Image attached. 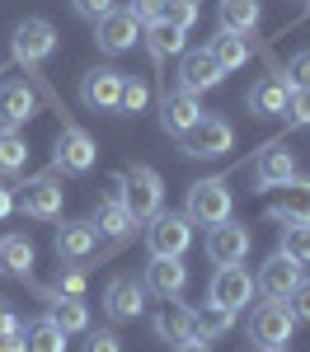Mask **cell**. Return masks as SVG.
Returning <instances> with one entry per match:
<instances>
[{
	"label": "cell",
	"instance_id": "4fadbf2b",
	"mask_svg": "<svg viewBox=\"0 0 310 352\" xmlns=\"http://www.w3.org/2000/svg\"><path fill=\"white\" fill-rule=\"evenodd\" d=\"M137 43H141V24L127 10H113V14H104L94 24V47L104 56H122V52H132Z\"/></svg>",
	"mask_w": 310,
	"mask_h": 352
},
{
	"label": "cell",
	"instance_id": "f35d334b",
	"mask_svg": "<svg viewBox=\"0 0 310 352\" xmlns=\"http://www.w3.org/2000/svg\"><path fill=\"white\" fill-rule=\"evenodd\" d=\"M127 14L146 28V24H155V19L165 14V0H127Z\"/></svg>",
	"mask_w": 310,
	"mask_h": 352
},
{
	"label": "cell",
	"instance_id": "44dd1931",
	"mask_svg": "<svg viewBox=\"0 0 310 352\" xmlns=\"http://www.w3.org/2000/svg\"><path fill=\"white\" fill-rule=\"evenodd\" d=\"M38 118V89L28 80H5L0 85V127H24Z\"/></svg>",
	"mask_w": 310,
	"mask_h": 352
},
{
	"label": "cell",
	"instance_id": "b9f144b4",
	"mask_svg": "<svg viewBox=\"0 0 310 352\" xmlns=\"http://www.w3.org/2000/svg\"><path fill=\"white\" fill-rule=\"evenodd\" d=\"M282 76L291 80V89H310V52H296V56H291V66H287Z\"/></svg>",
	"mask_w": 310,
	"mask_h": 352
},
{
	"label": "cell",
	"instance_id": "d6a6232c",
	"mask_svg": "<svg viewBox=\"0 0 310 352\" xmlns=\"http://www.w3.org/2000/svg\"><path fill=\"white\" fill-rule=\"evenodd\" d=\"M230 329H235V315H230V310H221V305L197 310V338H202V343H217V338H225Z\"/></svg>",
	"mask_w": 310,
	"mask_h": 352
},
{
	"label": "cell",
	"instance_id": "1f68e13d",
	"mask_svg": "<svg viewBox=\"0 0 310 352\" xmlns=\"http://www.w3.org/2000/svg\"><path fill=\"white\" fill-rule=\"evenodd\" d=\"M151 80H141V76H122V94H118V118H137V113L151 109Z\"/></svg>",
	"mask_w": 310,
	"mask_h": 352
},
{
	"label": "cell",
	"instance_id": "c3c4849f",
	"mask_svg": "<svg viewBox=\"0 0 310 352\" xmlns=\"http://www.w3.org/2000/svg\"><path fill=\"white\" fill-rule=\"evenodd\" d=\"M306 5H310V0H306Z\"/></svg>",
	"mask_w": 310,
	"mask_h": 352
},
{
	"label": "cell",
	"instance_id": "4dcf8cb0",
	"mask_svg": "<svg viewBox=\"0 0 310 352\" xmlns=\"http://www.w3.org/2000/svg\"><path fill=\"white\" fill-rule=\"evenodd\" d=\"M28 164V136L19 127H0V174H19Z\"/></svg>",
	"mask_w": 310,
	"mask_h": 352
},
{
	"label": "cell",
	"instance_id": "74e56055",
	"mask_svg": "<svg viewBox=\"0 0 310 352\" xmlns=\"http://www.w3.org/2000/svg\"><path fill=\"white\" fill-rule=\"evenodd\" d=\"M80 352H122V338H118V329H85Z\"/></svg>",
	"mask_w": 310,
	"mask_h": 352
},
{
	"label": "cell",
	"instance_id": "484cf974",
	"mask_svg": "<svg viewBox=\"0 0 310 352\" xmlns=\"http://www.w3.org/2000/svg\"><path fill=\"white\" fill-rule=\"evenodd\" d=\"M282 202L268 207V217L282 226H310V179H287L282 184Z\"/></svg>",
	"mask_w": 310,
	"mask_h": 352
},
{
	"label": "cell",
	"instance_id": "bcb514c9",
	"mask_svg": "<svg viewBox=\"0 0 310 352\" xmlns=\"http://www.w3.org/2000/svg\"><path fill=\"white\" fill-rule=\"evenodd\" d=\"M258 352H287V348H258Z\"/></svg>",
	"mask_w": 310,
	"mask_h": 352
},
{
	"label": "cell",
	"instance_id": "d4e9b609",
	"mask_svg": "<svg viewBox=\"0 0 310 352\" xmlns=\"http://www.w3.org/2000/svg\"><path fill=\"white\" fill-rule=\"evenodd\" d=\"M287 179H296V155L282 151V146L258 151V160H254V188L268 192V188H282Z\"/></svg>",
	"mask_w": 310,
	"mask_h": 352
},
{
	"label": "cell",
	"instance_id": "7a4b0ae2",
	"mask_svg": "<svg viewBox=\"0 0 310 352\" xmlns=\"http://www.w3.org/2000/svg\"><path fill=\"white\" fill-rule=\"evenodd\" d=\"M122 197H127V212L137 217V226L165 212V179L151 169V164H127L122 169Z\"/></svg>",
	"mask_w": 310,
	"mask_h": 352
},
{
	"label": "cell",
	"instance_id": "8d00e7d4",
	"mask_svg": "<svg viewBox=\"0 0 310 352\" xmlns=\"http://www.w3.org/2000/svg\"><path fill=\"white\" fill-rule=\"evenodd\" d=\"M282 118H287V127H310V89H291Z\"/></svg>",
	"mask_w": 310,
	"mask_h": 352
},
{
	"label": "cell",
	"instance_id": "277c9868",
	"mask_svg": "<svg viewBox=\"0 0 310 352\" xmlns=\"http://www.w3.org/2000/svg\"><path fill=\"white\" fill-rule=\"evenodd\" d=\"M146 249L151 258H184L193 249V221L184 212H155L146 221Z\"/></svg>",
	"mask_w": 310,
	"mask_h": 352
},
{
	"label": "cell",
	"instance_id": "4316f807",
	"mask_svg": "<svg viewBox=\"0 0 310 352\" xmlns=\"http://www.w3.org/2000/svg\"><path fill=\"white\" fill-rule=\"evenodd\" d=\"M33 258H38V249H33L28 235H0V272L5 277L28 282L33 277Z\"/></svg>",
	"mask_w": 310,
	"mask_h": 352
},
{
	"label": "cell",
	"instance_id": "8fae6325",
	"mask_svg": "<svg viewBox=\"0 0 310 352\" xmlns=\"http://www.w3.org/2000/svg\"><path fill=\"white\" fill-rule=\"evenodd\" d=\"M122 76L118 66H94L80 76V104L89 113H118V94H122Z\"/></svg>",
	"mask_w": 310,
	"mask_h": 352
},
{
	"label": "cell",
	"instance_id": "603a6c76",
	"mask_svg": "<svg viewBox=\"0 0 310 352\" xmlns=\"http://www.w3.org/2000/svg\"><path fill=\"white\" fill-rule=\"evenodd\" d=\"M94 249H99V230H94L89 221H66V226H56V258H61V263H85V258H94Z\"/></svg>",
	"mask_w": 310,
	"mask_h": 352
},
{
	"label": "cell",
	"instance_id": "f546056e",
	"mask_svg": "<svg viewBox=\"0 0 310 352\" xmlns=\"http://www.w3.org/2000/svg\"><path fill=\"white\" fill-rule=\"evenodd\" d=\"M24 352H66V333L43 315V320L24 324Z\"/></svg>",
	"mask_w": 310,
	"mask_h": 352
},
{
	"label": "cell",
	"instance_id": "cb8c5ba5",
	"mask_svg": "<svg viewBox=\"0 0 310 352\" xmlns=\"http://www.w3.org/2000/svg\"><path fill=\"white\" fill-rule=\"evenodd\" d=\"M38 296L47 300V320H52L66 338L71 333H85L89 329V305H85L80 296H56L52 287H38Z\"/></svg>",
	"mask_w": 310,
	"mask_h": 352
},
{
	"label": "cell",
	"instance_id": "7402d4cb",
	"mask_svg": "<svg viewBox=\"0 0 310 352\" xmlns=\"http://www.w3.org/2000/svg\"><path fill=\"white\" fill-rule=\"evenodd\" d=\"M296 282H301V263H291L282 249L268 258V263H263V268H258V277H254V287H258L268 300H287Z\"/></svg>",
	"mask_w": 310,
	"mask_h": 352
},
{
	"label": "cell",
	"instance_id": "83f0119b",
	"mask_svg": "<svg viewBox=\"0 0 310 352\" xmlns=\"http://www.w3.org/2000/svg\"><path fill=\"white\" fill-rule=\"evenodd\" d=\"M217 14H221L225 33L250 38L254 28H258V19H263V0H221V5H217Z\"/></svg>",
	"mask_w": 310,
	"mask_h": 352
},
{
	"label": "cell",
	"instance_id": "60d3db41",
	"mask_svg": "<svg viewBox=\"0 0 310 352\" xmlns=\"http://www.w3.org/2000/svg\"><path fill=\"white\" fill-rule=\"evenodd\" d=\"M287 310H291L296 320H306V324H310V282H306V277L291 287V296H287Z\"/></svg>",
	"mask_w": 310,
	"mask_h": 352
},
{
	"label": "cell",
	"instance_id": "ba28073f",
	"mask_svg": "<svg viewBox=\"0 0 310 352\" xmlns=\"http://www.w3.org/2000/svg\"><path fill=\"white\" fill-rule=\"evenodd\" d=\"M61 202H66V188H61L56 169L24 179V188H19V197H14V207H19L24 217H33V221H56L61 217Z\"/></svg>",
	"mask_w": 310,
	"mask_h": 352
},
{
	"label": "cell",
	"instance_id": "30bf717a",
	"mask_svg": "<svg viewBox=\"0 0 310 352\" xmlns=\"http://www.w3.org/2000/svg\"><path fill=\"white\" fill-rule=\"evenodd\" d=\"M296 333V315L287 310V300H263L250 315V338L258 348H287V338Z\"/></svg>",
	"mask_w": 310,
	"mask_h": 352
},
{
	"label": "cell",
	"instance_id": "8992f818",
	"mask_svg": "<svg viewBox=\"0 0 310 352\" xmlns=\"http://www.w3.org/2000/svg\"><path fill=\"white\" fill-rule=\"evenodd\" d=\"M230 146H235V127H230L225 118H217V113H202L193 127L179 136V151H184L188 160H217Z\"/></svg>",
	"mask_w": 310,
	"mask_h": 352
},
{
	"label": "cell",
	"instance_id": "7dc6e473",
	"mask_svg": "<svg viewBox=\"0 0 310 352\" xmlns=\"http://www.w3.org/2000/svg\"><path fill=\"white\" fill-rule=\"evenodd\" d=\"M0 76H5V61H0Z\"/></svg>",
	"mask_w": 310,
	"mask_h": 352
},
{
	"label": "cell",
	"instance_id": "52a82bcc",
	"mask_svg": "<svg viewBox=\"0 0 310 352\" xmlns=\"http://www.w3.org/2000/svg\"><path fill=\"white\" fill-rule=\"evenodd\" d=\"M254 277L245 263H221V268L212 272V282H207V305H221L230 315H240V310H250L254 300Z\"/></svg>",
	"mask_w": 310,
	"mask_h": 352
},
{
	"label": "cell",
	"instance_id": "9c48e42d",
	"mask_svg": "<svg viewBox=\"0 0 310 352\" xmlns=\"http://www.w3.org/2000/svg\"><path fill=\"white\" fill-rule=\"evenodd\" d=\"M230 207H235V197L225 188V179H197L193 188H188L184 217L193 221V226H221V221H230Z\"/></svg>",
	"mask_w": 310,
	"mask_h": 352
},
{
	"label": "cell",
	"instance_id": "ee69618b",
	"mask_svg": "<svg viewBox=\"0 0 310 352\" xmlns=\"http://www.w3.org/2000/svg\"><path fill=\"white\" fill-rule=\"evenodd\" d=\"M0 352H24V333H0Z\"/></svg>",
	"mask_w": 310,
	"mask_h": 352
},
{
	"label": "cell",
	"instance_id": "7bdbcfd3",
	"mask_svg": "<svg viewBox=\"0 0 310 352\" xmlns=\"http://www.w3.org/2000/svg\"><path fill=\"white\" fill-rule=\"evenodd\" d=\"M10 212H14V188H10V184L0 179V221L10 217Z\"/></svg>",
	"mask_w": 310,
	"mask_h": 352
},
{
	"label": "cell",
	"instance_id": "2e32d148",
	"mask_svg": "<svg viewBox=\"0 0 310 352\" xmlns=\"http://www.w3.org/2000/svg\"><path fill=\"white\" fill-rule=\"evenodd\" d=\"M184 38H188V33H184L179 24H169V19H155V24L141 28V43H146V52H151V66H155V71H165L169 61H179V56L188 52Z\"/></svg>",
	"mask_w": 310,
	"mask_h": 352
},
{
	"label": "cell",
	"instance_id": "f6af8a7d",
	"mask_svg": "<svg viewBox=\"0 0 310 352\" xmlns=\"http://www.w3.org/2000/svg\"><path fill=\"white\" fill-rule=\"evenodd\" d=\"M174 352H212V343H202V338H184V343H174Z\"/></svg>",
	"mask_w": 310,
	"mask_h": 352
},
{
	"label": "cell",
	"instance_id": "5b68a950",
	"mask_svg": "<svg viewBox=\"0 0 310 352\" xmlns=\"http://www.w3.org/2000/svg\"><path fill=\"white\" fill-rule=\"evenodd\" d=\"M99 164V146H94V136L76 127V122H61V132H56V146H52V169L56 174H71V179H80Z\"/></svg>",
	"mask_w": 310,
	"mask_h": 352
},
{
	"label": "cell",
	"instance_id": "9a60e30c",
	"mask_svg": "<svg viewBox=\"0 0 310 352\" xmlns=\"http://www.w3.org/2000/svg\"><path fill=\"white\" fill-rule=\"evenodd\" d=\"M250 226H240V221H221V226H207V258L221 268V263H245V254H250Z\"/></svg>",
	"mask_w": 310,
	"mask_h": 352
},
{
	"label": "cell",
	"instance_id": "6da1fadb",
	"mask_svg": "<svg viewBox=\"0 0 310 352\" xmlns=\"http://www.w3.org/2000/svg\"><path fill=\"white\" fill-rule=\"evenodd\" d=\"M10 52H14V61L24 66L33 80L43 85V66H47V56L56 52V28L47 24V19H38V14H28V19H19L14 33H10Z\"/></svg>",
	"mask_w": 310,
	"mask_h": 352
},
{
	"label": "cell",
	"instance_id": "f1b7e54d",
	"mask_svg": "<svg viewBox=\"0 0 310 352\" xmlns=\"http://www.w3.org/2000/svg\"><path fill=\"white\" fill-rule=\"evenodd\" d=\"M207 52L217 56V66H221L225 76H230V71L250 66V38H240V33H225V28H217V38L207 43Z\"/></svg>",
	"mask_w": 310,
	"mask_h": 352
},
{
	"label": "cell",
	"instance_id": "e575fe53",
	"mask_svg": "<svg viewBox=\"0 0 310 352\" xmlns=\"http://www.w3.org/2000/svg\"><path fill=\"white\" fill-rule=\"evenodd\" d=\"M85 287H89V277H85L80 263H61V268H56V277H52L56 296H80L85 300Z\"/></svg>",
	"mask_w": 310,
	"mask_h": 352
},
{
	"label": "cell",
	"instance_id": "ab89813d",
	"mask_svg": "<svg viewBox=\"0 0 310 352\" xmlns=\"http://www.w3.org/2000/svg\"><path fill=\"white\" fill-rule=\"evenodd\" d=\"M71 10L80 14L85 24H99V19H104V14H113L118 5H113V0H71Z\"/></svg>",
	"mask_w": 310,
	"mask_h": 352
},
{
	"label": "cell",
	"instance_id": "3957f363",
	"mask_svg": "<svg viewBox=\"0 0 310 352\" xmlns=\"http://www.w3.org/2000/svg\"><path fill=\"white\" fill-rule=\"evenodd\" d=\"M89 226L99 230V240H113V249H118V244H122L127 235H132V230H137V217L127 212V197H122V174H113L109 188L99 192Z\"/></svg>",
	"mask_w": 310,
	"mask_h": 352
},
{
	"label": "cell",
	"instance_id": "d590c367",
	"mask_svg": "<svg viewBox=\"0 0 310 352\" xmlns=\"http://www.w3.org/2000/svg\"><path fill=\"white\" fill-rule=\"evenodd\" d=\"M160 19H169V24H179L188 33V28L202 19V5H197V0H165V14H160Z\"/></svg>",
	"mask_w": 310,
	"mask_h": 352
},
{
	"label": "cell",
	"instance_id": "d6986e66",
	"mask_svg": "<svg viewBox=\"0 0 310 352\" xmlns=\"http://www.w3.org/2000/svg\"><path fill=\"white\" fill-rule=\"evenodd\" d=\"M221 80H225V71L217 66V56L207 52V47H193V52L179 56V89L202 94V89H217Z\"/></svg>",
	"mask_w": 310,
	"mask_h": 352
},
{
	"label": "cell",
	"instance_id": "ffe728a7",
	"mask_svg": "<svg viewBox=\"0 0 310 352\" xmlns=\"http://www.w3.org/2000/svg\"><path fill=\"white\" fill-rule=\"evenodd\" d=\"M287 94H291V80L273 71V76H263V80L250 85V94H245V104H250L254 118H282L287 113Z\"/></svg>",
	"mask_w": 310,
	"mask_h": 352
},
{
	"label": "cell",
	"instance_id": "5bb4252c",
	"mask_svg": "<svg viewBox=\"0 0 310 352\" xmlns=\"http://www.w3.org/2000/svg\"><path fill=\"white\" fill-rule=\"evenodd\" d=\"M155 109H160V127L179 141V136L202 118V99H197L193 89H179V85H174V89H160V104H155Z\"/></svg>",
	"mask_w": 310,
	"mask_h": 352
},
{
	"label": "cell",
	"instance_id": "ac0fdd59",
	"mask_svg": "<svg viewBox=\"0 0 310 352\" xmlns=\"http://www.w3.org/2000/svg\"><path fill=\"white\" fill-rule=\"evenodd\" d=\"M141 287H146L151 296H160V300L184 296V287H188V263H184V258H151L146 272H141Z\"/></svg>",
	"mask_w": 310,
	"mask_h": 352
},
{
	"label": "cell",
	"instance_id": "7c38bea8",
	"mask_svg": "<svg viewBox=\"0 0 310 352\" xmlns=\"http://www.w3.org/2000/svg\"><path fill=\"white\" fill-rule=\"evenodd\" d=\"M104 315H109L113 324H132L146 315V287H141L137 277H113L109 287H104Z\"/></svg>",
	"mask_w": 310,
	"mask_h": 352
},
{
	"label": "cell",
	"instance_id": "836d02e7",
	"mask_svg": "<svg viewBox=\"0 0 310 352\" xmlns=\"http://www.w3.org/2000/svg\"><path fill=\"white\" fill-rule=\"evenodd\" d=\"M282 254L291 258V263H301L306 268L310 263V226H282Z\"/></svg>",
	"mask_w": 310,
	"mask_h": 352
},
{
	"label": "cell",
	"instance_id": "e0dca14e",
	"mask_svg": "<svg viewBox=\"0 0 310 352\" xmlns=\"http://www.w3.org/2000/svg\"><path fill=\"white\" fill-rule=\"evenodd\" d=\"M151 333L155 338H165V343H184V338H197V310L193 305H184V300L174 296L165 300L155 315H151Z\"/></svg>",
	"mask_w": 310,
	"mask_h": 352
}]
</instances>
